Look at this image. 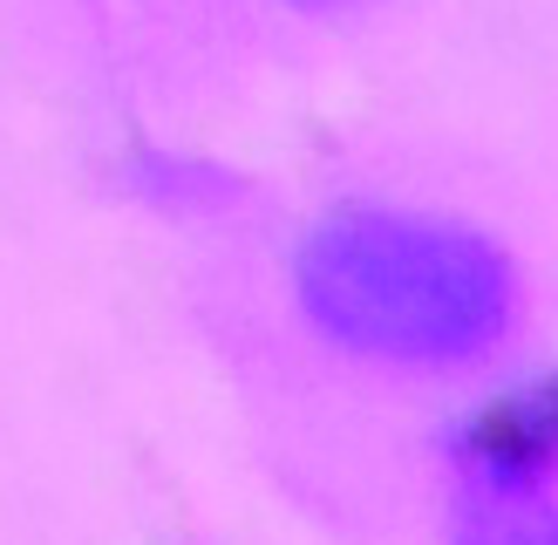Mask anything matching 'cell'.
I'll use <instances>...</instances> for the list:
<instances>
[{
	"mask_svg": "<svg viewBox=\"0 0 558 545\" xmlns=\"http://www.w3.org/2000/svg\"><path fill=\"white\" fill-rule=\"evenodd\" d=\"M293 307L314 335L381 375H477L524 327L511 245L429 205L354 198L293 239Z\"/></svg>",
	"mask_w": 558,
	"mask_h": 545,
	"instance_id": "6da1fadb",
	"label": "cell"
},
{
	"mask_svg": "<svg viewBox=\"0 0 558 545\" xmlns=\"http://www.w3.org/2000/svg\"><path fill=\"white\" fill-rule=\"evenodd\" d=\"M457 532L558 518V368H532L463 409L442 436Z\"/></svg>",
	"mask_w": 558,
	"mask_h": 545,
	"instance_id": "7a4b0ae2",
	"label": "cell"
},
{
	"mask_svg": "<svg viewBox=\"0 0 558 545\" xmlns=\"http://www.w3.org/2000/svg\"><path fill=\"white\" fill-rule=\"evenodd\" d=\"M130 191L144 205L157 211H171V218H205V211H232L245 198V178L226 171L218 157H198V150H136L130 157Z\"/></svg>",
	"mask_w": 558,
	"mask_h": 545,
	"instance_id": "3957f363",
	"label": "cell"
},
{
	"mask_svg": "<svg viewBox=\"0 0 558 545\" xmlns=\"http://www.w3.org/2000/svg\"><path fill=\"white\" fill-rule=\"evenodd\" d=\"M457 545H558V518H524V525H484V532H457Z\"/></svg>",
	"mask_w": 558,
	"mask_h": 545,
	"instance_id": "277c9868",
	"label": "cell"
},
{
	"mask_svg": "<svg viewBox=\"0 0 558 545\" xmlns=\"http://www.w3.org/2000/svg\"><path fill=\"white\" fill-rule=\"evenodd\" d=\"M300 14H354V8H375V0H293Z\"/></svg>",
	"mask_w": 558,
	"mask_h": 545,
	"instance_id": "5b68a950",
	"label": "cell"
}]
</instances>
